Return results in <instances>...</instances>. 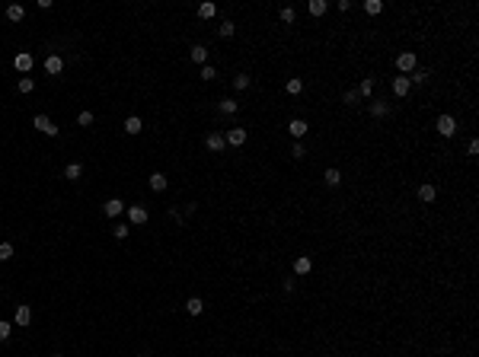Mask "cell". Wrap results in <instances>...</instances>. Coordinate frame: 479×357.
I'll return each instance as SVG.
<instances>
[{"label":"cell","mask_w":479,"mask_h":357,"mask_svg":"<svg viewBox=\"0 0 479 357\" xmlns=\"http://www.w3.org/2000/svg\"><path fill=\"white\" fill-rule=\"evenodd\" d=\"M415 51H399V54H396V67H399V74H403V77H409L412 74V70H415Z\"/></svg>","instance_id":"obj_1"},{"label":"cell","mask_w":479,"mask_h":357,"mask_svg":"<svg viewBox=\"0 0 479 357\" xmlns=\"http://www.w3.org/2000/svg\"><path fill=\"white\" fill-rule=\"evenodd\" d=\"M434 128H438V134H441V137H450L457 131V118H454V115H438Z\"/></svg>","instance_id":"obj_2"},{"label":"cell","mask_w":479,"mask_h":357,"mask_svg":"<svg viewBox=\"0 0 479 357\" xmlns=\"http://www.w3.org/2000/svg\"><path fill=\"white\" fill-rule=\"evenodd\" d=\"M32 124H35V131H42V134H48V137L58 134V124H54L48 115H35V118H32Z\"/></svg>","instance_id":"obj_3"},{"label":"cell","mask_w":479,"mask_h":357,"mask_svg":"<svg viewBox=\"0 0 479 357\" xmlns=\"http://www.w3.org/2000/svg\"><path fill=\"white\" fill-rule=\"evenodd\" d=\"M205 147H208L211 153H224V150H227V140H224L221 131H211V134L205 137Z\"/></svg>","instance_id":"obj_4"},{"label":"cell","mask_w":479,"mask_h":357,"mask_svg":"<svg viewBox=\"0 0 479 357\" xmlns=\"http://www.w3.org/2000/svg\"><path fill=\"white\" fill-rule=\"evenodd\" d=\"M224 140H227V147H243L246 144V128H230L227 134H224Z\"/></svg>","instance_id":"obj_5"},{"label":"cell","mask_w":479,"mask_h":357,"mask_svg":"<svg viewBox=\"0 0 479 357\" xmlns=\"http://www.w3.org/2000/svg\"><path fill=\"white\" fill-rule=\"evenodd\" d=\"M32 64H35V61H32V54H29V51H19V54L13 58V67L19 70V74H29Z\"/></svg>","instance_id":"obj_6"},{"label":"cell","mask_w":479,"mask_h":357,"mask_svg":"<svg viewBox=\"0 0 479 357\" xmlns=\"http://www.w3.org/2000/svg\"><path fill=\"white\" fill-rule=\"evenodd\" d=\"M128 220L134 223V227H141V223H147V211L141 204H131L128 207Z\"/></svg>","instance_id":"obj_7"},{"label":"cell","mask_w":479,"mask_h":357,"mask_svg":"<svg viewBox=\"0 0 479 357\" xmlns=\"http://www.w3.org/2000/svg\"><path fill=\"white\" fill-rule=\"evenodd\" d=\"M45 70H48L51 77H58V74L64 70V61L58 58V54H48V58H45Z\"/></svg>","instance_id":"obj_8"},{"label":"cell","mask_w":479,"mask_h":357,"mask_svg":"<svg viewBox=\"0 0 479 357\" xmlns=\"http://www.w3.org/2000/svg\"><path fill=\"white\" fill-rule=\"evenodd\" d=\"M288 131H291V137H297V140H300V137H307V131H310V128H307L304 118H294V122L288 124Z\"/></svg>","instance_id":"obj_9"},{"label":"cell","mask_w":479,"mask_h":357,"mask_svg":"<svg viewBox=\"0 0 479 357\" xmlns=\"http://www.w3.org/2000/svg\"><path fill=\"white\" fill-rule=\"evenodd\" d=\"M310 271H313L310 255H297V259H294V274H310Z\"/></svg>","instance_id":"obj_10"},{"label":"cell","mask_w":479,"mask_h":357,"mask_svg":"<svg viewBox=\"0 0 479 357\" xmlns=\"http://www.w3.org/2000/svg\"><path fill=\"white\" fill-rule=\"evenodd\" d=\"M409 77H396V80H393V96H399V99H403V96H409Z\"/></svg>","instance_id":"obj_11"},{"label":"cell","mask_w":479,"mask_h":357,"mask_svg":"<svg viewBox=\"0 0 479 357\" xmlns=\"http://www.w3.org/2000/svg\"><path fill=\"white\" fill-rule=\"evenodd\" d=\"M122 211H125V201H122V198H109V201H106V217H118Z\"/></svg>","instance_id":"obj_12"},{"label":"cell","mask_w":479,"mask_h":357,"mask_svg":"<svg viewBox=\"0 0 479 357\" xmlns=\"http://www.w3.org/2000/svg\"><path fill=\"white\" fill-rule=\"evenodd\" d=\"M189 58H192L195 64H201V67H205V64H208V48H205V45H192Z\"/></svg>","instance_id":"obj_13"},{"label":"cell","mask_w":479,"mask_h":357,"mask_svg":"<svg viewBox=\"0 0 479 357\" xmlns=\"http://www.w3.org/2000/svg\"><path fill=\"white\" fill-rule=\"evenodd\" d=\"M13 322H16V326H29V322H32V310H29V306H16Z\"/></svg>","instance_id":"obj_14"},{"label":"cell","mask_w":479,"mask_h":357,"mask_svg":"<svg viewBox=\"0 0 479 357\" xmlns=\"http://www.w3.org/2000/svg\"><path fill=\"white\" fill-rule=\"evenodd\" d=\"M434 198H438V188H434V185H422V188H418V201H422V204H431Z\"/></svg>","instance_id":"obj_15"},{"label":"cell","mask_w":479,"mask_h":357,"mask_svg":"<svg viewBox=\"0 0 479 357\" xmlns=\"http://www.w3.org/2000/svg\"><path fill=\"white\" fill-rule=\"evenodd\" d=\"M7 19H10V23H23V19H26V10L19 7V3H10V7H7Z\"/></svg>","instance_id":"obj_16"},{"label":"cell","mask_w":479,"mask_h":357,"mask_svg":"<svg viewBox=\"0 0 479 357\" xmlns=\"http://www.w3.org/2000/svg\"><path fill=\"white\" fill-rule=\"evenodd\" d=\"M323 182H326L329 188H335V185L342 182V172H339V169H332V166H329L326 172H323Z\"/></svg>","instance_id":"obj_17"},{"label":"cell","mask_w":479,"mask_h":357,"mask_svg":"<svg viewBox=\"0 0 479 357\" xmlns=\"http://www.w3.org/2000/svg\"><path fill=\"white\" fill-rule=\"evenodd\" d=\"M326 10H329L326 0H310V3H307V13H310V16H323Z\"/></svg>","instance_id":"obj_18"},{"label":"cell","mask_w":479,"mask_h":357,"mask_svg":"<svg viewBox=\"0 0 479 357\" xmlns=\"http://www.w3.org/2000/svg\"><path fill=\"white\" fill-rule=\"evenodd\" d=\"M80 175H83V166H80V163H67V166H64V179H70V182H77Z\"/></svg>","instance_id":"obj_19"},{"label":"cell","mask_w":479,"mask_h":357,"mask_svg":"<svg viewBox=\"0 0 479 357\" xmlns=\"http://www.w3.org/2000/svg\"><path fill=\"white\" fill-rule=\"evenodd\" d=\"M185 310H189V316H201V312H205V303H201V296H189Z\"/></svg>","instance_id":"obj_20"},{"label":"cell","mask_w":479,"mask_h":357,"mask_svg":"<svg viewBox=\"0 0 479 357\" xmlns=\"http://www.w3.org/2000/svg\"><path fill=\"white\" fill-rule=\"evenodd\" d=\"M125 131H128V134H141V131H144V122H141L137 115H131L128 122H125Z\"/></svg>","instance_id":"obj_21"},{"label":"cell","mask_w":479,"mask_h":357,"mask_svg":"<svg viewBox=\"0 0 479 357\" xmlns=\"http://www.w3.org/2000/svg\"><path fill=\"white\" fill-rule=\"evenodd\" d=\"M16 90L23 93V96H29V93L35 90V80H32V77H19V83H16Z\"/></svg>","instance_id":"obj_22"},{"label":"cell","mask_w":479,"mask_h":357,"mask_svg":"<svg viewBox=\"0 0 479 357\" xmlns=\"http://www.w3.org/2000/svg\"><path fill=\"white\" fill-rule=\"evenodd\" d=\"M147 182H150V188H153V191H163V188H166V175H163V172H153Z\"/></svg>","instance_id":"obj_23"},{"label":"cell","mask_w":479,"mask_h":357,"mask_svg":"<svg viewBox=\"0 0 479 357\" xmlns=\"http://www.w3.org/2000/svg\"><path fill=\"white\" fill-rule=\"evenodd\" d=\"M214 13H217V7H214V3H201V7H198V19H211Z\"/></svg>","instance_id":"obj_24"},{"label":"cell","mask_w":479,"mask_h":357,"mask_svg":"<svg viewBox=\"0 0 479 357\" xmlns=\"http://www.w3.org/2000/svg\"><path fill=\"white\" fill-rule=\"evenodd\" d=\"M284 90H288V93H291V96H297V93L304 90V80H297V77H291L288 83H284Z\"/></svg>","instance_id":"obj_25"},{"label":"cell","mask_w":479,"mask_h":357,"mask_svg":"<svg viewBox=\"0 0 479 357\" xmlns=\"http://www.w3.org/2000/svg\"><path fill=\"white\" fill-rule=\"evenodd\" d=\"M387 112H390L387 102H371V115H374V118H383Z\"/></svg>","instance_id":"obj_26"},{"label":"cell","mask_w":479,"mask_h":357,"mask_svg":"<svg viewBox=\"0 0 479 357\" xmlns=\"http://www.w3.org/2000/svg\"><path fill=\"white\" fill-rule=\"evenodd\" d=\"M249 83H252L249 74H236L233 77V86H236V90H249Z\"/></svg>","instance_id":"obj_27"},{"label":"cell","mask_w":479,"mask_h":357,"mask_svg":"<svg viewBox=\"0 0 479 357\" xmlns=\"http://www.w3.org/2000/svg\"><path fill=\"white\" fill-rule=\"evenodd\" d=\"M364 13H371V16L383 13V3H380V0H367V3H364Z\"/></svg>","instance_id":"obj_28"},{"label":"cell","mask_w":479,"mask_h":357,"mask_svg":"<svg viewBox=\"0 0 479 357\" xmlns=\"http://www.w3.org/2000/svg\"><path fill=\"white\" fill-rule=\"evenodd\" d=\"M233 32H236V26H233V23L227 19V23H221V29H217V35H221V38H233Z\"/></svg>","instance_id":"obj_29"},{"label":"cell","mask_w":479,"mask_h":357,"mask_svg":"<svg viewBox=\"0 0 479 357\" xmlns=\"http://www.w3.org/2000/svg\"><path fill=\"white\" fill-rule=\"evenodd\" d=\"M358 96H371V93H374V80H371V77H367V80H361V86H358Z\"/></svg>","instance_id":"obj_30"},{"label":"cell","mask_w":479,"mask_h":357,"mask_svg":"<svg viewBox=\"0 0 479 357\" xmlns=\"http://www.w3.org/2000/svg\"><path fill=\"white\" fill-rule=\"evenodd\" d=\"M112 236H115V239H128V223H115Z\"/></svg>","instance_id":"obj_31"},{"label":"cell","mask_w":479,"mask_h":357,"mask_svg":"<svg viewBox=\"0 0 479 357\" xmlns=\"http://www.w3.org/2000/svg\"><path fill=\"white\" fill-rule=\"evenodd\" d=\"M217 109H221L224 115H233L236 112V102H233V99H221V106H217Z\"/></svg>","instance_id":"obj_32"},{"label":"cell","mask_w":479,"mask_h":357,"mask_svg":"<svg viewBox=\"0 0 479 357\" xmlns=\"http://www.w3.org/2000/svg\"><path fill=\"white\" fill-rule=\"evenodd\" d=\"M13 259V246L10 243H0V262H10Z\"/></svg>","instance_id":"obj_33"},{"label":"cell","mask_w":479,"mask_h":357,"mask_svg":"<svg viewBox=\"0 0 479 357\" xmlns=\"http://www.w3.org/2000/svg\"><path fill=\"white\" fill-rule=\"evenodd\" d=\"M77 124H80V128H90L93 124V112H80L77 115Z\"/></svg>","instance_id":"obj_34"},{"label":"cell","mask_w":479,"mask_h":357,"mask_svg":"<svg viewBox=\"0 0 479 357\" xmlns=\"http://www.w3.org/2000/svg\"><path fill=\"white\" fill-rule=\"evenodd\" d=\"M294 19H297L294 7H281V23H294Z\"/></svg>","instance_id":"obj_35"},{"label":"cell","mask_w":479,"mask_h":357,"mask_svg":"<svg viewBox=\"0 0 479 357\" xmlns=\"http://www.w3.org/2000/svg\"><path fill=\"white\" fill-rule=\"evenodd\" d=\"M10 332H13V326H10V322H0V341H7Z\"/></svg>","instance_id":"obj_36"},{"label":"cell","mask_w":479,"mask_h":357,"mask_svg":"<svg viewBox=\"0 0 479 357\" xmlns=\"http://www.w3.org/2000/svg\"><path fill=\"white\" fill-rule=\"evenodd\" d=\"M201 77H205V80H214V77H217V70H214L211 64H205V67H201Z\"/></svg>","instance_id":"obj_37"},{"label":"cell","mask_w":479,"mask_h":357,"mask_svg":"<svg viewBox=\"0 0 479 357\" xmlns=\"http://www.w3.org/2000/svg\"><path fill=\"white\" fill-rule=\"evenodd\" d=\"M304 153H307V150H304V144H300V140H297V144H294V147H291V156H297V160H300V156H304Z\"/></svg>","instance_id":"obj_38"},{"label":"cell","mask_w":479,"mask_h":357,"mask_svg":"<svg viewBox=\"0 0 479 357\" xmlns=\"http://www.w3.org/2000/svg\"><path fill=\"white\" fill-rule=\"evenodd\" d=\"M355 102H358V93L348 90V93H345V106H355Z\"/></svg>","instance_id":"obj_39"},{"label":"cell","mask_w":479,"mask_h":357,"mask_svg":"<svg viewBox=\"0 0 479 357\" xmlns=\"http://www.w3.org/2000/svg\"><path fill=\"white\" fill-rule=\"evenodd\" d=\"M466 150H470V156H476V153H479V140H470V147H466Z\"/></svg>","instance_id":"obj_40"},{"label":"cell","mask_w":479,"mask_h":357,"mask_svg":"<svg viewBox=\"0 0 479 357\" xmlns=\"http://www.w3.org/2000/svg\"><path fill=\"white\" fill-rule=\"evenodd\" d=\"M51 357H61V354H51Z\"/></svg>","instance_id":"obj_41"}]
</instances>
